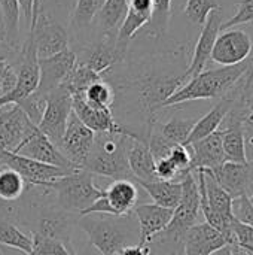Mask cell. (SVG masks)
Returning <instances> with one entry per match:
<instances>
[{"mask_svg":"<svg viewBox=\"0 0 253 255\" xmlns=\"http://www.w3.org/2000/svg\"><path fill=\"white\" fill-rule=\"evenodd\" d=\"M0 161L4 167L15 170L27 184L28 188L31 187H46L51 182L66 176L67 170L60 169L57 166H51L46 163H40L27 157H22L15 152L0 151Z\"/></svg>","mask_w":253,"mask_h":255,"instance_id":"obj_11","label":"cell"},{"mask_svg":"<svg viewBox=\"0 0 253 255\" xmlns=\"http://www.w3.org/2000/svg\"><path fill=\"white\" fill-rule=\"evenodd\" d=\"M139 200V190L131 179H116L103 193V196L95 200L89 208H86L79 215H125L133 212Z\"/></svg>","mask_w":253,"mask_h":255,"instance_id":"obj_7","label":"cell"},{"mask_svg":"<svg viewBox=\"0 0 253 255\" xmlns=\"http://www.w3.org/2000/svg\"><path fill=\"white\" fill-rule=\"evenodd\" d=\"M185 70H157L148 69L146 72H140L134 79L119 82V88L133 90L136 94V100L139 109L145 120V133L149 137L151 128L158 121V111L163 109L164 102L171 97L185 82H186Z\"/></svg>","mask_w":253,"mask_h":255,"instance_id":"obj_1","label":"cell"},{"mask_svg":"<svg viewBox=\"0 0 253 255\" xmlns=\"http://www.w3.org/2000/svg\"><path fill=\"white\" fill-rule=\"evenodd\" d=\"M72 108L75 115L95 134L98 133H115V134H125L130 137H142L146 140L142 131H136L125 124L116 123L113 118L112 109L109 108H98L88 103L84 99V94L72 97ZM148 142V140H146Z\"/></svg>","mask_w":253,"mask_h":255,"instance_id":"obj_10","label":"cell"},{"mask_svg":"<svg viewBox=\"0 0 253 255\" xmlns=\"http://www.w3.org/2000/svg\"><path fill=\"white\" fill-rule=\"evenodd\" d=\"M245 131H252L253 133V109L245 120Z\"/></svg>","mask_w":253,"mask_h":255,"instance_id":"obj_47","label":"cell"},{"mask_svg":"<svg viewBox=\"0 0 253 255\" xmlns=\"http://www.w3.org/2000/svg\"><path fill=\"white\" fill-rule=\"evenodd\" d=\"M76 63H78V58L72 49H66L48 58H37L39 85L36 91L48 96L51 91H54L64 82V79L73 70Z\"/></svg>","mask_w":253,"mask_h":255,"instance_id":"obj_17","label":"cell"},{"mask_svg":"<svg viewBox=\"0 0 253 255\" xmlns=\"http://www.w3.org/2000/svg\"><path fill=\"white\" fill-rule=\"evenodd\" d=\"M19 1V7L24 13L27 27L30 28L31 25V19H33V7H34V0H18Z\"/></svg>","mask_w":253,"mask_h":255,"instance_id":"obj_46","label":"cell"},{"mask_svg":"<svg viewBox=\"0 0 253 255\" xmlns=\"http://www.w3.org/2000/svg\"><path fill=\"white\" fill-rule=\"evenodd\" d=\"M36 235L60 241L70 251H73L70 245V221L63 214H49V215L42 217Z\"/></svg>","mask_w":253,"mask_h":255,"instance_id":"obj_29","label":"cell"},{"mask_svg":"<svg viewBox=\"0 0 253 255\" xmlns=\"http://www.w3.org/2000/svg\"><path fill=\"white\" fill-rule=\"evenodd\" d=\"M28 34H31L37 58H48L69 49L67 30L40 7Z\"/></svg>","mask_w":253,"mask_h":255,"instance_id":"obj_8","label":"cell"},{"mask_svg":"<svg viewBox=\"0 0 253 255\" xmlns=\"http://www.w3.org/2000/svg\"><path fill=\"white\" fill-rule=\"evenodd\" d=\"M227 239L207 223H198L183 236V255H213L227 247Z\"/></svg>","mask_w":253,"mask_h":255,"instance_id":"obj_20","label":"cell"},{"mask_svg":"<svg viewBox=\"0 0 253 255\" xmlns=\"http://www.w3.org/2000/svg\"><path fill=\"white\" fill-rule=\"evenodd\" d=\"M221 7L218 0H186L185 16L195 25H203L213 9Z\"/></svg>","mask_w":253,"mask_h":255,"instance_id":"obj_36","label":"cell"},{"mask_svg":"<svg viewBox=\"0 0 253 255\" xmlns=\"http://www.w3.org/2000/svg\"><path fill=\"white\" fill-rule=\"evenodd\" d=\"M133 215L131 212L125 215L91 214L81 217L79 226L100 254L118 255L125 247L140 244L137 220Z\"/></svg>","mask_w":253,"mask_h":255,"instance_id":"obj_3","label":"cell"},{"mask_svg":"<svg viewBox=\"0 0 253 255\" xmlns=\"http://www.w3.org/2000/svg\"><path fill=\"white\" fill-rule=\"evenodd\" d=\"M84 99L94 106L112 109L116 99V91L109 81L101 78L86 88V91L84 93Z\"/></svg>","mask_w":253,"mask_h":255,"instance_id":"obj_35","label":"cell"},{"mask_svg":"<svg viewBox=\"0 0 253 255\" xmlns=\"http://www.w3.org/2000/svg\"><path fill=\"white\" fill-rule=\"evenodd\" d=\"M171 16V0H152V15L146 25L148 34L160 40L167 36Z\"/></svg>","mask_w":253,"mask_h":255,"instance_id":"obj_30","label":"cell"},{"mask_svg":"<svg viewBox=\"0 0 253 255\" xmlns=\"http://www.w3.org/2000/svg\"><path fill=\"white\" fill-rule=\"evenodd\" d=\"M72 111V96L61 85L46 96V106L37 128L55 146H60Z\"/></svg>","mask_w":253,"mask_h":255,"instance_id":"obj_9","label":"cell"},{"mask_svg":"<svg viewBox=\"0 0 253 255\" xmlns=\"http://www.w3.org/2000/svg\"><path fill=\"white\" fill-rule=\"evenodd\" d=\"M139 184L148 196L154 200L155 205L167 208V209H174L182 197V182L180 181H163V179H155V181H134Z\"/></svg>","mask_w":253,"mask_h":255,"instance_id":"obj_25","label":"cell"},{"mask_svg":"<svg viewBox=\"0 0 253 255\" xmlns=\"http://www.w3.org/2000/svg\"><path fill=\"white\" fill-rule=\"evenodd\" d=\"M234 102L236 100L231 96H225L206 115H203L200 120H197V123H195V126H194L186 143H185V146H188V145H191V143H194V142H197V140H200V139H203V137H206V136H209L212 133H215L216 130H219L221 124L225 121L227 115L233 109Z\"/></svg>","mask_w":253,"mask_h":255,"instance_id":"obj_24","label":"cell"},{"mask_svg":"<svg viewBox=\"0 0 253 255\" xmlns=\"http://www.w3.org/2000/svg\"><path fill=\"white\" fill-rule=\"evenodd\" d=\"M182 197L179 205L173 209L171 220L164 232L155 236L152 241L167 242L170 245H182L186 232L198 224L200 215V191L194 172H188L182 179ZM151 241V242H152Z\"/></svg>","mask_w":253,"mask_h":255,"instance_id":"obj_6","label":"cell"},{"mask_svg":"<svg viewBox=\"0 0 253 255\" xmlns=\"http://www.w3.org/2000/svg\"><path fill=\"white\" fill-rule=\"evenodd\" d=\"M151 255H158V254H157V253H152V251H151Z\"/></svg>","mask_w":253,"mask_h":255,"instance_id":"obj_54","label":"cell"},{"mask_svg":"<svg viewBox=\"0 0 253 255\" xmlns=\"http://www.w3.org/2000/svg\"><path fill=\"white\" fill-rule=\"evenodd\" d=\"M28 190L25 181L12 169L3 167L0 170V200L13 202L18 200L24 191Z\"/></svg>","mask_w":253,"mask_h":255,"instance_id":"obj_34","label":"cell"},{"mask_svg":"<svg viewBox=\"0 0 253 255\" xmlns=\"http://www.w3.org/2000/svg\"><path fill=\"white\" fill-rule=\"evenodd\" d=\"M130 136L115 133L95 134L94 146L86 158L84 170L116 179H131V172L127 161V142Z\"/></svg>","mask_w":253,"mask_h":255,"instance_id":"obj_4","label":"cell"},{"mask_svg":"<svg viewBox=\"0 0 253 255\" xmlns=\"http://www.w3.org/2000/svg\"><path fill=\"white\" fill-rule=\"evenodd\" d=\"M133 214L139 226L140 245H149L155 236L166 230L171 220L173 209H167L155 203H146L134 206Z\"/></svg>","mask_w":253,"mask_h":255,"instance_id":"obj_21","label":"cell"},{"mask_svg":"<svg viewBox=\"0 0 253 255\" xmlns=\"http://www.w3.org/2000/svg\"><path fill=\"white\" fill-rule=\"evenodd\" d=\"M128 3L127 0H104L95 19L97 28L101 36H116L127 15Z\"/></svg>","mask_w":253,"mask_h":255,"instance_id":"obj_27","label":"cell"},{"mask_svg":"<svg viewBox=\"0 0 253 255\" xmlns=\"http://www.w3.org/2000/svg\"><path fill=\"white\" fill-rule=\"evenodd\" d=\"M37 127L18 105L0 109V151L16 152Z\"/></svg>","mask_w":253,"mask_h":255,"instance_id":"obj_13","label":"cell"},{"mask_svg":"<svg viewBox=\"0 0 253 255\" xmlns=\"http://www.w3.org/2000/svg\"><path fill=\"white\" fill-rule=\"evenodd\" d=\"M213 255H234V254H233L231 245H227V247H224L222 250H219L216 254H213Z\"/></svg>","mask_w":253,"mask_h":255,"instance_id":"obj_49","label":"cell"},{"mask_svg":"<svg viewBox=\"0 0 253 255\" xmlns=\"http://www.w3.org/2000/svg\"><path fill=\"white\" fill-rule=\"evenodd\" d=\"M245 250H246V251H249V253L253 255V248H245Z\"/></svg>","mask_w":253,"mask_h":255,"instance_id":"obj_51","label":"cell"},{"mask_svg":"<svg viewBox=\"0 0 253 255\" xmlns=\"http://www.w3.org/2000/svg\"><path fill=\"white\" fill-rule=\"evenodd\" d=\"M195 123H197V120H192V118L173 117L171 120H169L167 123H163V124H160L157 121L152 128L163 139H166L170 145L176 146V145H185L186 143Z\"/></svg>","mask_w":253,"mask_h":255,"instance_id":"obj_28","label":"cell"},{"mask_svg":"<svg viewBox=\"0 0 253 255\" xmlns=\"http://www.w3.org/2000/svg\"><path fill=\"white\" fill-rule=\"evenodd\" d=\"M15 154H19L22 157L31 158L40 163L57 166L67 172L79 170L64 157V154L58 149V146H55L39 128L34 130V133L19 146V149Z\"/></svg>","mask_w":253,"mask_h":255,"instance_id":"obj_19","label":"cell"},{"mask_svg":"<svg viewBox=\"0 0 253 255\" xmlns=\"http://www.w3.org/2000/svg\"><path fill=\"white\" fill-rule=\"evenodd\" d=\"M98 79H101V76L98 73H95L94 70H91L89 67H86L82 63H76V66L73 67V70L67 75V78L64 79V82L61 84L63 88H66L70 96H81L86 91V88L97 82Z\"/></svg>","mask_w":253,"mask_h":255,"instance_id":"obj_31","label":"cell"},{"mask_svg":"<svg viewBox=\"0 0 253 255\" xmlns=\"http://www.w3.org/2000/svg\"><path fill=\"white\" fill-rule=\"evenodd\" d=\"M127 161L131 172V181H155V160L151 154L148 142L142 137H128Z\"/></svg>","mask_w":253,"mask_h":255,"instance_id":"obj_23","label":"cell"},{"mask_svg":"<svg viewBox=\"0 0 253 255\" xmlns=\"http://www.w3.org/2000/svg\"><path fill=\"white\" fill-rule=\"evenodd\" d=\"M231 250H233V254L234 255H252L249 251H246L245 248H242L239 245H231Z\"/></svg>","mask_w":253,"mask_h":255,"instance_id":"obj_48","label":"cell"},{"mask_svg":"<svg viewBox=\"0 0 253 255\" xmlns=\"http://www.w3.org/2000/svg\"><path fill=\"white\" fill-rule=\"evenodd\" d=\"M0 60H6V58H4L3 55H0Z\"/></svg>","mask_w":253,"mask_h":255,"instance_id":"obj_53","label":"cell"},{"mask_svg":"<svg viewBox=\"0 0 253 255\" xmlns=\"http://www.w3.org/2000/svg\"><path fill=\"white\" fill-rule=\"evenodd\" d=\"M75 52V51H73ZM78 63L85 64L101 78L112 70V67L121 61L119 52L116 49V36H101L91 45H85L81 52H75Z\"/></svg>","mask_w":253,"mask_h":255,"instance_id":"obj_18","label":"cell"},{"mask_svg":"<svg viewBox=\"0 0 253 255\" xmlns=\"http://www.w3.org/2000/svg\"><path fill=\"white\" fill-rule=\"evenodd\" d=\"M233 214L240 221H243V223H246L251 227H253V206L252 203L249 202L248 196L234 199V202H233Z\"/></svg>","mask_w":253,"mask_h":255,"instance_id":"obj_44","label":"cell"},{"mask_svg":"<svg viewBox=\"0 0 253 255\" xmlns=\"http://www.w3.org/2000/svg\"><path fill=\"white\" fill-rule=\"evenodd\" d=\"M3 167H4V166H3V164H1V161H0V170H1Z\"/></svg>","mask_w":253,"mask_h":255,"instance_id":"obj_52","label":"cell"},{"mask_svg":"<svg viewBox=\"0 0 253 255\" xmlns=\"http://www.w3.org/2000/svg\"><path fill=\"white\" fill-rule=\"evenodd\" d=\"M253 55H249L243 63L234 66H221L209 70H203L198 75L189 78L171 97H169L163 108L177 106L192 100L222 99L228 96L243 75L249 70Z\"/></svg>","mask_w":253,"mask_h":255,"instance_id":"obj_2","label":"cell"},{"mask_svg":"<svg viewBox=\"0 0 253 255\" xmlns=\"http://www.w3.org/2000/svg\"><path fill=\"white\" fill-rule=\"evenodd\" d=\"M169 158L179 169L182 178L188 172H192L191 170V152H189V148L188 146H185V145H176V146H173L171 151H170V154H169Z\"/></svg>","mask_w":253,"mask_h":255,"instance_id":"obj_41","label":"cell"},{"mask_svg":"<svg viewBox=\"0 0 253 255\" xmlns=\"http://www.w3.org/2000/svg\"><path fill=\"white\" fill-rule=\"evenodd\" d=\"M155 173H157V178L163 181H180L182 179L179 169L173 164V161L169 157L155 161Z\"/></svg>","mask_w":253,"mask_h":255,"instance_id":"obj_43","label":"cell"},{"mask_svg":"<svg viewBox=\"0 0 253 255\" xmlns=\"http://www.w3.org/2000/svg\"><path fill=\"white\" fill-rule=\"evenodd\" d=\"M94 140L95 133L89 130L72 111L58 149L76 169H84L94 146Z\"/></svg>","mask_w":253,"mask_h":255,"instance_id":"obj_12","label":"cell"},{"mask_svg":"<svg viewBox=\"0 0 253 255\" xmlns=\"http://www.w3.org/2000/svg\"><path fill=\"white\" fill-rule=\"evenodd\" d=\"M0 245L30 255L33 250V239L15 224L0 220Z\"/></svg>","mask_w":253,"mask_h":255,"instance_id":"obj_32","label":"cell"},{"mask_svg":"<svg viewBox=\"0 0 253 255\" xmlns=\"http://www.w3.org/2000/svg\"><path fill=\"white\" fill-rule=\"evenodd\" d=\"M191 152V170L198 169H216L225 163V154L222 146V130L188 145Z\"/></svg>","mask_w":253,"mask_h":255,"instance_id":"obj_22","label":"cell"},{"mask_svg":"<svg viewBox=\"0 0 253 255\" xmlns=\"http://www.w3.org/2000/svg\"><path fill=\"white\" fill-rule=\"evenodd\" d=\"M249 202L252 203V206H253V193H252V194H251V196H249Z\"/></svg>","mask_w":253,"mask_h":255,"instance_id":"obj_50","label":"cell"},{"mask_svg":"<svg viewBox=\"0 0 253 255\" xmlns=\"http://www.w3.org/2000/svg\"><path fill=\"white\" fill-rule=\"evenodd\" d=\"M103 3L104 0H78L72 13V28L76 33L88 30L95 21V16Z\"/></svg>","mask_w":253,"mask_h":255,"instance_id":"obj_33","label":"cell"},{"mask_svg":"<svg viewBox=\"0 0 253 255\" xmlns=\"http://www.w3.org/2000/svg\"><path fill=\"white\" fill-rule=\"evenodd\" d=\"M18 106L25 112V115L28 117V120L37 127V124H39V121H40V118L43 115L45 106H46V96L34 91L28 97H25L24 100H21L18 103Z\"/></svg>","mask_w":253,"mask_h":255,"instance_id":"obj_38","label":"cell"},{"mask_svg":"<svg viewBox=\"0 0 253 255\" xmlns=\"http://www.w3.org/2000/svg\"><path fill=\"white\" fill-rule=\"evenodd\" d=\"M231 232L234 238V245H239L242 248H253V227L234 217L231 220Z\"/></svg>","mask_w":253,"mask_h":255,"instance_id":"obj_40","label":"cell"},{"mask_svg":"<svg viewBox=\"0 0 253 255\" xmlns=\"http://www.w3.org/2000/svg\"><path fill=\"white\" fill-rule=\"evenodd\" d=\"M19 1L18 0H0V40L7 48L15 51L18 48L19 37Z\"/></svg>","mask_w":253,"mask_h":255,"instance_id":"obj_26","label":"cell"},{"mask_svg":"<svg viewBox=\"0 0 253 255\" xmlns=\"http://www.w3.org/2000/svg\"><path fill=\"white\" fill-rule=\"evenodd\" d=\"M212 178L233 197L239 199L253 193V163H231L225 161L216 169H204Z\"/></svg>","mask_w":253,"mask_h":255,"instance_id":"obj_15","label":"cell"},{"mask_svg":"<svg viewBox=\"0 0 253 255\" xmlns=\"http://www.w3.org/2000/svg\"><path fill=\"white\" fill-rule=\"evenodd\" d=\"M16 85V69L7 61L0 60V97L10 93Z\"/></svg>","mask_w":253,"mask_h":255,"instance_id":"obj_42","label":"cell"},{"mask_svg":"<svg viewBox=\"0 0 253 255\" xmlns=\"http://www.w3.org/2000/svg\"><path fill=\"white\" fill-rule=\"evenodd\" d=\"M118 255H151V248L149 245H130L125 247Z\"/></svg>","mask_w":253,"mask_h":255,"instance_id":"obj_45","label":"cell"},{"mask_svg":"<svg viewBox=\"0 0 253 255\" xmlns=\"http://www.w3.org/2000/svg\"><path fill=\"white\" fill-rule=\"evenodd\" d=\"M33 250L30 255H75L73 251H70L64 244L60 241L43 238L40 235H33Z\"/></svg>","mask_w":253,"mask_h":255,"instance_id":"obj_37","label":"cell"},{"mask_svg":"<svg viewBox=\"0 0 253 255\" xmlns=\"http://www.w3.org/2000/svg\"><path fill=\"white\" fill-rule=\"evenodd\" d=\"M222 9L218 7V9H213L206 22L203 24V30L200 33V37L194 46V54L191 57V61L185 70V76L186 79L198 75L200 72H203L207 66V63L210 61V55H212V49H213V45L216 42V37L218 34L221 33V25L224 22V18H222Z\"/></svg>","mask_w":253,"mask_h":255,"instance_id":"obj_16","label":"cell"},{"mask_svg":"<svg viewBox=\"0 0 253 255\" xmlns=\"http://www.w3.org/2000/svg\"><path fill=\"white\" fill-rule=\"evenodd\" d=\"M57 197V203L63 211L84 212L95 200H98L104 190L94 184V175L79 169L46 185Z\"/></svg>","mask_w":253,"mask_h":255,"instance_id":"obj_5","label":"cell"},{"mask_svg":"<svg viewBox=\"0 0 253 255\" xmlns=\"http://www.w3.org/2000/svg\"><path fill=\"white\" fill-rule=\"evenodd\" d=\"M237 12L221 25L222 30H230L236 25L242 24H253V0H237Z\"/></svg>","mask_w":253,"mask_h":255,"instance_id":"obj_39","label":"cell"},{"mask_svg":"<svg viewBox=\"0 0 253 255\" xmlns=\"http://www.w3.org/2000/svg\"><path fill=\"white\" fill-rule=\"evenodd\" d=\"M0 255H4V254H3V253H1V251H0Z\"/></svg>","mask_w":253,"mask_h":255,"instance_id":"obj_55","label":"cell"},{"mask_svg":"<svg viewBox=\"0 0 253 255\" xmlns=\"http://www.w3.org/2000/svg\"><path fill=\"white\" fill-rule=\"evenodd\" d=\"M252 39L243 30H224L218 34L210 60L219 66L243 63L252 54Z\"/></svg>","mask_w":253,"mask_h":255,"instance_id":"obj_14","label":"cell"}]
</instances>
